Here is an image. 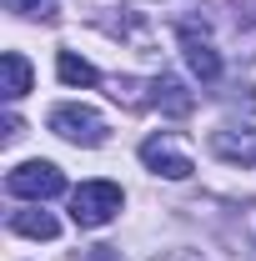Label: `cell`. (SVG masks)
Instances as JSON below:
<instances>
[{"label": "cell", "instance_id": "6da1fadb", "mask_svg": "<svg viewBox=\"0 0 256 261\" xmlns=\"http://www.w3.org/2000/svg\"><path fill=\"white\" fill-rule=\"evenodd\" d=\"M121 186L116 181H86V186H75L70 191V221L86 231L106 226V221H116V211H121Z\"/></svg>", "mask_w": 256, "mask_h": 261}, {"label": "cell", "instance_id": "7a4b0ae2", "mask_svg": "<svg viewBox=\"0 0 256 261\" xmlns=\"http://www.w3.org/2000/svg\"><path fill=\"white\" fill-rule=\"evenodd\" d=\"M5 191L20 196V201H50V196L65 191V176L56 161H20L5 176Z\"/></svg>", "mask_w": 256, "mask_h": 261}, {"label": "cell", "instance_id": "3957f363", "mask_svg": "<svg viewBox=\"0 0 256 261\" xmlns=\"http://www.w3.org/2000/svg\"><path fill=\"white\" fill-rule=\"evenodd\" d=\"M50 130L70 141V146H106V121L91 106H56L50 111Z\"/></svg>", "mask_w": 256, "mask_h": 261}, {"label": "cell", "instance_id": "277c9868", "mask_svg": "<svg viewBox=\"0 0 256 261\" xmlns=\"http://www.w3.org/2000/svg\"><path fill=\"white\" fill-rule=\"evenodd\" d=\"M141 161L151 166L156 176H166V181H186L196 166H191V156L171 141V136H151V141H141Z\"/></svg>", "mask_w": 256, "mask_h": 261}, {"label": "cell", "instance_id": "5b68a950", "mask_svg": "<svg viewBox=\"0 0 256 261\" xmlns=\"http://www.w3.org/2000/svg\"><path fill=\"white\" fill-rule=\"evenodd\" d=\"M211 151L226 166H256V130L251 126H221L211 130Z\"/></svg>", "mask_w": 256, "mask_h": 261}, {"label": "cell", "instance_id": "8992f818", "mask_svg": "<svg viewBox=\"0 0 256 261\" xmlns=\"http://www.w3.org/2000/svg\"><path fill=\"white\" fill-rule=\"evenodd\" d=\"M181 50H186L191 75H201V81H216V75H221V56H216V45L196 31V25H181Z\"/></svg>", "mask_w": 256, "mask_h": 261}, {"label": "cell", "instance_id": "52a82bcc", "mask_svg": "<svg viewBox=\"0 0 256 261\" xmlns=\"http://www.w3.org/2000/svg\"><path fill=\"white\" fill-rule=\"evenodd\" d=\"M151 106H161L166 116H191L196 100H191V91H186L176 75H156V81H151Z\"/></svg>", "mask_w": 256, "mask_h": 261}, {"label": "cell", "instance_id": "ba28073f", "mask_svg": "<svg viewBox=\"0 0 256 261\" xmlns=\"http://www.w3.org/2000/svg\"><path fill=\"white\" fill-rule=\"evenodd\" d=\"M10 231L15 236H35V241H56L61 236V221L50 211H10Z\"/></svg>", "mask_w": 256, "mask_h": 261}, {"label": "cell", "instance_id": "9c48e42d", "mask_svg": "<svg viewBox=\"0 0 256 261\" xmlns=\"http://www.w3.org/2000/svg\"><path fill=\"white\" fill-rule=\"evenodd\" d=\"M56 75H61L65 86H100V70L91 61H81L75 50H61L56 56Z\"/></svg>", "mask_w": 256, "mask_h": 261}, {"label": "cell", "instance_id": "30bf717a", "mask_svg": "<svg viewBox=\"0 0 256 261\" xmlns=\"http://www.w3.org/2000/svg\"><path fill=\"white\" fill-rule=\"evenodd\" d=\"M5 100H20L25 91H31V61L20 56V50H5Z\"/></svg>", "mask_w": 256, "mask_h": 261}, {"label": "cell", "instance_id": "8fae6325", "mask_svg": "<svg viewBox=\"0 0 256 261\" xmlns=\"http://www.w3.org/2000/svg\"><path fill=\"white\" fill-rule=\"evenodd\" d=\"M5 10H15V15H35V10H45V0H5Z\"/></svg>", "mask_w": 256, "mask_h": 261}, {"label": "cell", "instance_id": "7c38bea8", "mask_svg": "<svg viewBox=\"0 0 256 261\" xmlns=\"http://www.w3.org/2000/svg\"><path fill=\"white\" fill-rule=\"evenodd\" d=\"M161 261H201L196 251H171V256H161Z\"/></svg>", "mask_w": 256, "mask_h": 261}]
</instances>
